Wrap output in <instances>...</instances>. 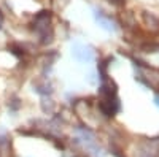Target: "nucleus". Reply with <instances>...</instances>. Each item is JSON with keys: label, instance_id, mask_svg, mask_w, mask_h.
Wrapping results in <instances>:
<instances>
[{"label": "nucleus", "instance_id": "obj_1", "mask_svg": "<svg viewBox=\"0 0 159 157\" xmlns=\"http://www.w3.org/2000/svg\"><path fill=\"white\" fill-rule=\"evenodd\" d=\"M96 18H97V21L100 22V25L103 29H107V30H115V24L108 19V18H105L100 11H97V15H96Z\"/></svg>", "mask_w": 159, "mask_h": 157}, {"label": "nucleus", "instance_id": "obj_2", "mask_svg": "<svg viewBox=\"0 0 159 157\" xmlns=\"http://www.w3.org/2000/svg\"><path fill=\"white\" fill-rule=\"evenodd\" d=\"M143 49H145V52H157L159 51V45H148V46H145Z\"/></svg>", "mask_w": 159, "mask_h": 157}, {"label": "nucleus", "instance_id": "obj_3", "mask_svg": "<svg viewBox=\"0 0 159 157\" xmlns=\"http://www.w3.org/2000/svg\"><path fill=\"white\" fill-rule=\"evenodd\" d=\"M108 2L113 3V5H118V7L119 5H124V0H108Z\"/></svg>", "mask_w": 159, "mask_h": 157}, {"label": "nucleus", "instance_id": "obj_4", "mask_svg": "<svg viewBox=\"0 0 159 157\" xmlns=\"http://www.w3.org/2000/svg\"><path fill=\"white\" fill-rule=\"evenodd\" d=\"M2 22H3V16L0 15V27H2Z\"/></svg>", "mask_w": 159, "mask_h": 157}, {"label": "nucleus", "instance_id": "obj_5", "mask_svg": "<svg viewBox=\"0 0 159 157\" xmlns=\"http://www.w3.org/2000/svg\"><path fill=\"white\" fill-rule=\"evenodd\" d=\"M154 100H156V105H157V107H159V97H156Z\"/></svg>", "mask_w": 159, "mask_h": 157}]
</instances>
